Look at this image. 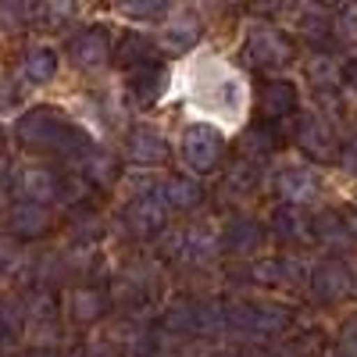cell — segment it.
Here are the masks:
<instances>
[{
    "instance_id": "obj_1",
    "label": "cell",
    "mask_w": 357,
    "mask_h": 357,
    "mask_svg": "<svg viewBox=\"0 0 357 357\" xmlns=\"http://www.w3.org/2000/svg\"><path fill=\"white\" fill-rule=\"evenodd\" d=\"M15 143L22 146V151L50 154V158H68V161H79L89 146H93L89 136L54 104H36V107H29L25 114H18Z\"/></svg>"
},
{
    "instance_id": "obj_2",
    "label": "cell",
    "mask_w": 357,
    "mask_h": 357,
    "mask_svg": "<svg viewBox=\"0 0 357 357\" xmlns=\"http://www.w3.org/2000/svg\"><path fill=\"white\" fill-rule=\"evenodd\" d=\"M240 57L257 68V72H282L293 65V57H296V43L289 33H282L279 25L272 22H254L247 25V33H243V47H240Z\"/></svg>"
},
{
    "instance_id": "obj_3",
    "label": "cell",
    "mask_w": 357,
    "mask_h": 357,
    "mask_svg": "<svg viewBox=\"0 0 357 357\" xmlns=\"http://www.w3.org/2000/svg\"><path fill=\"white\" fill-rule=\"evenodd\" d=\"M175 154L190 175H211L225 158V132L215 129L211 122H190L178 132Z\"/></svg>"
},
{
    "instance_id": "obj_4",
    "label": "cell",
    "mask_w": 357,
    "mask_h": 357,
    "mask_svg": "<svg viewBox=\"0 0 357 357\" xmlns=\"http://www.w3.org/2000/svg\"><path fill=\"white\" fill-rule=\"evenodd\" d=\"M168 222H172V211H168V204L161 200L158 178H139L136 190L129 193V204H126L129 232L139 236V240H158V236L168 229Z\"/></svg>"
},
{
    "instance_id": "obj_5",
    "label": "cell",
    "mask_w": 357,
    "mask_h": 357,
    "mask_svg": "<svg viewBox=\"0 0 357 357\" xmlns=\"http://www.w3.org/2000/svg\"><path fill=\"white\" fill-rule=\"evenodd\" d=\"M222 311H225V325H232L236 333H247L254 340H275L293 325V314L282 304L229 301V304H222Z\"/></svg>"
},
{
    "instance_id": "obj_6",
    "label": "cell",
    "mask_w": 357,
    "mask_h": 357,
    "mask_svg": "<svg viewBox=\"0 0 357 357\" xmlns=\"http://www.w3.org/2000/svg\"><path fill=\"white\" fill-rule=\"evenodd\" d=\"M61 186H65V172H57L50 165H25L11 178L15 200L43 204V207H50L54 200H61Z\"/></svg>"
},
{
    "instance_id": "obj_7",
    "label": "cell",
    "mask_w": 357,
    "mask_h": 357,
    "mask_svg": "<svg viewBox=\"0 0 357 357\" xmlns=\"http://www.w3.org/2000/svg\"><path fill=\"white\" fill-rule=\"evenodd\" d=\"M293 143L301 146V151L311 158V161H340V151L343 143L333 129L329 118L321 114H301V122H296V132H293Z\"/></svg>"
},
{
    "instance_id": "obj_8",
    "label": "cell",
    "mask_w": 357,
    "mask_h": 357,
    "mask_svg": "<svg viewBox=\"0 0 357 357\" xmlns=\"http://www.w3.org/2000/svg\"><path fill=\"white\" fill-rule=\"evenodd\" d=\"M275 197L282 200V207L304 211L321 197V175L311 165H282L275 172Z\"/></svg>"
},
{
    "instance_id": "obj_9",
    "label": "cell",
    "mask_w": 357,
    "mask_h": 357,
    "mask_svg": "<svg viewBox=\"0 0 357 357\" xmlns=\"http://www.w3.org/2000/svg\"><path fill=\"white\" fill-rule=\"evenodd\" d=\"M65 54L68 61L82 72H93V68H104L111 61V29L107 25H82L68 36L65 43Z\"/></svg>"
},
{
    "instance_id": "obj_10",
    "label": "cell",
    "mask_w": 357,
    "mask_h": 357,
    "mask_svg": "<svg viewBox=\"0 0 357 357\" xmlns=\"http://www.w3.org/2000/svg\"><path fill=\"white\" fill-rule=\"evenodd\" d=\"M222 250V240L211 225H186L168 236V254L183 264H207Z\"/></svg>"
},
{
    "instance_id": "obj_11",
    "label": "cell",
    "mask_w": 357,
    "mask_h": 357,
    "mask_svg": "<svg viewBox=\"0 0 357 357\" xmlns=\"http://www.w3.org/2000/svg\"><path fill=\"white\" fill-rule=\"evenodd\" d=\"M307 289L314 301L321 304H340L347 301V296L354 293V272H350V264L343 257H325L311 268V275H307Z\"/></svg>"
},
{
    "instance_id": "obj_12",
    "label": "cell",
    "mask_w": 357,
    "mask_h": 357,
    "mask_svg": "<svg viewBox=\"0 0 357 357\" xmlns=\"http://www.w3.org/2000/svg\"><path fill=\"white\" fill-rule=\"evenodd\" d=\"M296 111H301V89H296V82L289 79H264L261 89H257V114L264 126H275V122H286V118H293Z\"/></svg>"
},
{
    "instance_id": "obj_13",
    "label": "cell",
    "mask_w": 357,
    "mask_h": 357,
    "mask_svg": "<svg viewBox=\"0 0 357 357\" xmlns=\"http://www.w3.org/2000/svg\"><path fill=\"white\" fill-rule=\"evenodd\" d=\"M4 229L15 243H33L54 229V215L43 204H29V200H11L8 215H4Z\"/></svg>"
},
{
    "instance_id": "obj_14",
    "label": "cell",
    "mask_w": 357,
    "mask_h": 357,
    "mask_svg": "<svg viewBox=\"0 0 357 357\" xmlns=\"http://www.w3.org/2000/svg\"><path fill=\"white\" fill-rule=\"evenodd\" d=\"M126 158L136 168H165L172 165V143L154 126H132L126 132Z\"/></svg>"
},
{
    "instance_id": "obj_15",
    "label": "cell",
    "mask_w": 357,
    "mask_h": 357,
    "mask_svg": "<svg viewBox=\"0 0 357 357\" xmlns=\"http://www.w3.org/2000/svg\"><path fill=\"white\" fill-rule=\"evenodd\" d=\"M222 250L225 254H232V257H250V254H257L261 247H264V240H268V232L261 229V222L257 218H250V215H236V218H229L225 222V229H222Z\"/></svg>"
},
{
    "instance_id": "obj_16",
    "label": "cell",
    "mask_w": 357,
    "mask_h": 357,
    "mask_svg": "<svg viewBox=\"0 0 357 357\" xmlns=\"http://www.w3.org/2000/svg\"><path fill=\"white\" fill-rule=\"evenodd\" d=\"M247 275L257 286H301V282H307L311 272L296 257H257V261H250Z\"/></svg>"
},
{
    "instance_id": "obj_17",
    "label": "cell",
    "mask_w": 357,
    "mask_h": 357,
    "mask_svg": "<svg viewBox=\"0 0 357 357\" xmlns=\"http://www.w3.org/2000/svg\"><path fill=\"white\" fill-rule=\"evenodd\" d=\"M114 57H118V68L126 75L139 72V68H154V65H161V43L154 36H146L143 29H132V33L122 36Z\"/></svg>"
},
{
    "instance_id": "obj_18",
    "label": "cell",
    "mask_w": 357,
    "mask_h": 357,
    "mask_svg": "<svg viewBox=\"0 0 357 357\" xmlns=\"http://www.w3.org/2000/svg\"><path fill=\"white\" fill-rule=\"evenodd\" d=\"M65 314L72 325L86 329V325H97L107 314V293L100 286H72L65 293Z\"/></svg>"
},
{
    "instance_id": "obj_19",
    "label": "cell",
    "mask_w": 357,
    "mask_h": 357,
    "mask_svg": "<svg viewBox=\"0 0 357 357\" xmlns=\"http://www.w3.org/2000/svg\"><path fill=\"white\" fill-rule=\"evenodd\" d=\"M304 79L314 93H340L343 86V61L333 50H314L304 57Z\"/></svg>"
},
{
    "instance_id": "obj_20",
    "label": "cell",
    "mask_w": 357,
    "mask_h": 357,
    "mask_svg": "<svg viewBox=\"0 0 357 357\" xmlns=\"http://www.w3.org/2000/svg\"><path fill=\"white\" fill-rule=\"evenodd\" d=\"M200 33H204V25H200L197 15H190V11H172V15L161 22V40H158V43H161L165 50H172V54H186V50L197 47Z\"/></svg>"
},
{
    "instance_id": "obj_21",
    "label": "cell",
    "mask_w": 357,
    "mask_h": 357,
    "mask_svg": "<svg viewBox=\"0 0 357 357\" xmlns=\"http://www.w3.org/2000/svg\"><path fill=\"white\" fill-rule=\"evenodd\" d=\"M57 68H61V54L50 43H33L25 54H22V65H18V75L29 82V86H47L57 79Z\"/></svg>"
},
{
    "instance_id": "obj_22",
    "label": "cell",
    "mask_w": 357,
    "mask_h": 357,
    "mask_svg": "<svg viewBox=\"0 0 357 357\" xmlns=\"http://www.w3.org/2000/svg\"><path fill=\"white\" fill-rule=\"evenodd\" d=\"M158 190H161V200L168 204L172 215L193 211V207H200V200H204V186L193 175H165V178H158Z\"/></svg>"
},
{
    "instance_id": "obj_23",
    "label": "cell",
    "mask_w": 357,
    "mask_h": 357,
    "mask_svg": "<svg viewBox=\"0 0 357 357\" xmlns=\"http://www.w3.org/2000/svg\"><path fill=\"white\" fill-rule=\"evenodd\" d=\"M272 236L286 247H296V243H311L314 240V218H307L304 211L296 207H275L272 215Z\"/></svg>"
},
{
    "instance_id": "obj_24",
    "label": "cell",
    "mask_w": 357,
    "mask_h": 357,
    "mask_svg": "<svg viewBox=\"0 0 357 357\" xmlns=\"http://www.w3.org/2000/svg\"><path fill=\"white\" fill-rule=\"evenodd\" d=\"M75 175L82 178V183L89 190H100V186H111L114 175H118V161L104 151H97V146H89V151L75 161Z\"/></svg>"
},
{
    "instance_id": "obj_25",
    "label": "cell",
    "mask_w": 357,
    "mask_h": 357,
    "mask_svg": "<svg viewBox=\"0 0 357 357\" xmlns=\"http://www.w3.org/2000/svg\"><path fill=\"white\" fill-rule=\"evenodd\" d=\"M296 33H301L307 43H314V50H321L333 36V11L321 8V4L296 8Z\"/></svg>"
},
{
    "instance_id": "obj_26",
    "label": "cell",
    "mask_w": 357,
    "mask_h": 357,
    "mask_svg": "<svg viewBox=\"0 0 357 357\" xmlns=\"http://www.w3.org/2000/svg\"><path fill=\"white\" fill-rule=\"evenodd\" d=\"M126 82H129V97H132L139 107H154V104L161 100V93H165L168 72H165L161 65H154V68H139V72H129Z\"/></svg>"
},
{
    "instance_id": "obj_27",
    "label": "cell",
    "mask_w": 357,
    "mask_h": 357,
    "mask_svg": "<svg viewBox=\"0 0 357 357\" xmlns=\"http://www.w3.org/2000/svg\"><path fill=\"white\" fill-rule=\"evenodd\" d=\"M161 325L175 336H190L200 333V301H190V296H178L161 311Z\"/></svg>"
},
{
    "instance_id": "obj_28",
    "label": "cell",
    "mask_w": 357,
    "mask_h": 357,
    "mask_svg": "<svg viewBox=\"0 0 357 357\" xmlns=\"http://www.w3.org/2000/svg\"><path fill=\"white\" fill-rule=\"evenodd\" d=\"M25 304V329H33V333H54L57 329V301H54V293L47 289H36Z\"/></svg>"
},
{
    "instance_id": "obj_29",
    "label": "cell",
    "mask_w": 357,
    "mask_h": 357,
    "mask_svg": "<svg viewBox=\"0 0 357 357\" xmlns=\"http://www.w3.org/2000/svg\"><path fill=\"white\" fill-rule=\"evenodd\" d=\"M314 240L325 243V247H333V250H347V247L357 243L354 236H350V229H347V222H343L340 211H325V215L314 218Z\"/></svg>"
},
{
    "instance_id": "obj_30",
    "label": "cell",
    "mask_w": 357,
    "mask_h": 357,
    "mask_svg": "<svg viewBox=\"0 0 357 357\" xmlns=\"http://www.w3.org/2000/svg\"><path fill=\"white\" fill-rule=\"evenodd\" d=\"M261 161H250V158H243V161H236L229 172H225V190L232 193V197H250L257 186H261Z\"/></svg>"
},
{
    "instance_id": "obj_31",
    "label": "cell",
    "mask_w": 357,
    "mask_h": 357,
    "mask_svg": "<svg viewBox=\"0 0 357 357\" xmlns=\"http://www.w3.org/2000/svg\"><path fill=\"white\" fill-rule=\"evenodd\" d=\"M25 333V304L4 301L0 304V343H18Z\"/></svg>"
},
{
    "instance_id": "obj_32",
    "label": "cell",
    "mask_w": 357,
    "mask_h": 357,
    "mask_svg": "<svg viewBox=\"0 0 357 357\" xmlns=\"http://www.w3.org/2000/svg\"><path fill=\"white\" fill-rule=\"evenodd\" d=\"M29 25H33V8L29 4H18V0L0 4V33H22Z\"/></svg>"
},
{
    "instance_id": "obj_33",
    "label": "cell",
    "mask_w": 357,
    "mask_h": 357,
    "mask_svg": "<svg viewBox=\"0 0 357 357\" xmlns=\"http://www.w3.org/2000/svg\"><path fill=\"white\" fill-rule=\"evenodd\" d=\"M333 36L340 43H357V4H343L333 11Z\"/></svg>"
},
{
    "instance_id": "obj_34",
    "label": "cell",
    "mask_w": 357,
    "mask_h": 357,
    "mask_svg": "<svg viewBox=\"0 0 357 357\" xmlns=\"http://www.w3.org/2000/svg\"><path fill=\"white\" fill-rule=\"evenodd\" d=\"M118 15L129 18V22H165L172 11H168V4H158V0H154V4H143V0H139V4H122Z\"/></svg>"
},
{
    "instance_id": "obj_35",
    "label": "cell",
    "mask_w": 357,
    "mask_h": 357,
    "mask_svg": "<svg viewBox=\"0 0 357 357\" xmlns=\"http://www.w3.org/2000/svg\"><path fill=\"white\" fill-rule=\"evenodd\" d=\"M72 18H75L72 4H40V8H33V22H47L50 29H65Z\"/></svg>"
},
{
    "instance_id": "obj_36",
    "label": "cell",
    "mask_w": 357,
    "mask_h": 357,
    "mask_svg": "<svg viewBox=\"0 0 357 357\" xmlns=\"http://www.w3.org/2000/svg\"><path fill=\"white\" fill-rule=\"evenodd\" d=\"M340 357H357V318H350L340 333Z\"/></svg>"
},
{
    "instance_id": "obj_37",
    "label": "cell",
    "mask_w": 357,
    "mask_h": 357,
    "mask_svg": "<svg viewBox=\"0 0 357 357\" xmlns=\"http://www.w3.org/2000/svg\"><path fill=\"white\" fill-rule=\"evenodd\" d=\"M340 165H343V172L357 175V136H354L350 143H343V151H340Z\"/></svg>"
},
{
    "instance_id": "obj_38",
    "label": "cell",
    "mask_w": 357,
    "mask_h": 357,
    "mask_svg": "<svg viewBox=\"0 0 357 357\" xmlns=\"http://www.w3.org/2000/svg\"><path fill=\"white\" fill-rule=\"evenodd\" d=\"M18 264V254L11 243H0V272H11V268Z\"/></svg>"
},
{
    "instance_id": "obj_39",
    "label": "cell",
    "mask_w": 357,
    "mask_h": 357,
    "mask_svg": "<svg viewBox=\"0 0 357 357\" xmlns=\"http://www.w3.org/2000/svg\"><path fill=\"white\" fill-rule=\"evenodd\" d=\"M343 86L357 89V57H350V61H343Z\"/></svg>"
},
{
    "instance_id": "obj_40",
    "label": "cell",
    "mask_w": 357,
    "mask_h": 357,
    "mask_svg": "<svg viewBox=\"0 0 357 357\" xmlns=\"http://www.w3.org/2000/svg\"><path fill=\"white\" fill-rule=\"evenodd\" d=\"M22 357H61V354H57L54 347H43V343H36V347H29Z\"/></svg>"
},
{
    "instance_id": "obj_41",
    "label": "cell",
    "mask_w": 357,
    "mask_h": 357,
    "mask_svg": "<svg viewBox=\"0 0 357 357\" xmlns=\"http://www.w3.org/2000/svg\"><path fill=\"white\" fill-rule=\"evenodd\" d=\"M82 357H111V350H86Z\"/></svg>"
},
{
    "instance_id": "obj_42",
    "label": "cell",
    "mask_w": 357,
    "mask_h": 357,
    "mask_svg": "<svg viewBox=\"0 0 357 357\" xmlns=\"http://www.w3.org/2000/svg\"><path fill=\"white\" fill-rule=\"evenodd\" d=\"M4 143H8V139H4V129H0V154H4Z\"/></svg>"
}]
</instances>
